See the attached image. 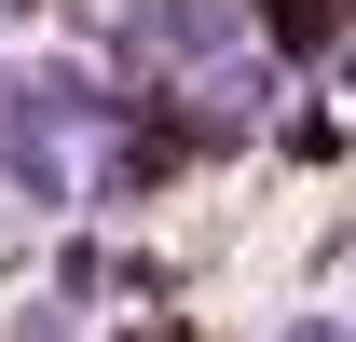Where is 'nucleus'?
<instances>
[{"mask_svg": "<svg viewBox=\"0 0 356 342\" xmlns=\"http://www.w3.org/2000/svg\"><path fill=\"white\" fill-rule=\"evenodd\" d=\"M247 14H261V0H124V14H110V55H124L137 83H192L206 55L247 42Z\"/></svg>", "mask_w": 356, "mask_h": 342, "instance_id": "nucleus-1", "label": "nucleus"}, {"mask_svg": "<svg viewBox=\"0 0 356 342\" xmlns=\"http://www.w3.org/2000/svg\"><path fill=\"white\" fill-rule=\"evenodd\" d=\"M274 342H356V329H343V315H288Z\"/></svg>", "mask_w": 356, "mask_h": 342, "instance_id": "nucleus-2", "label": "nucleus"}]
</instances>
